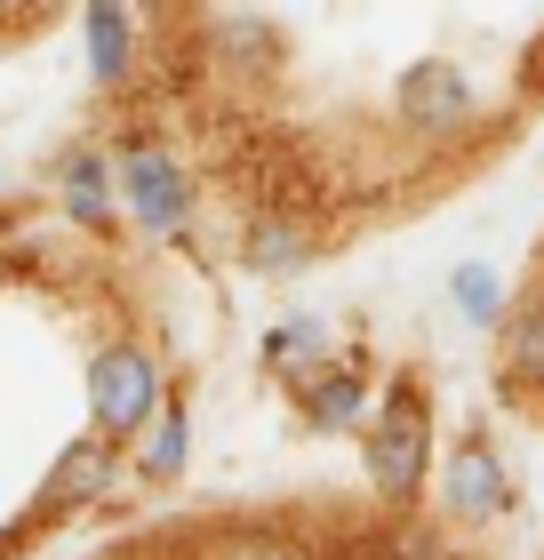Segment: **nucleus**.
<instances>
[{
	"label": "nucleus",
	"instance_id": "nucleus-1",
	"mask_svg": "<svg viewBox=\"0 0 544 560\" xmlns=\"http://www.w3.org/2000/svg\"><path fill=\"white\" fill-rule=\"evenodd\" d=\"M425 448H432L425 400H417V393L384 400V417H377V432H369V472H377V489H384V497H408V489L425 480Z\"/></svg>",
	"mask_w": 544,
	"mask_h": 560
},
{
	"label": "nucleus",
	"instance_id": "nucleus-2",
	"mask_svg": "<svg viewBox=\"0 0 544 560\" xmlns=\"http://www.w3.org/2000/svg\"><path fill=\"white\" fill-rule=\"evenodd\" d=\"M89 409H96L105 432H137L152 409H161V369H152L137 345H113L105 361L89 369Z\"/></svg>",
	"mask_w": 544,
	"mask_h": 560
},
{
	"label": "nucleus",
	"instance_id": "nucleus-3",
	"mask_svg": "<svg viewBox=\"0 0 544 560\" xmlns=\"http://www.w3.org/2000/svg\"><path fill=\"white\" fill-rule=\"evenodd\" d=\"M401 113L417 120V129H456V120L473 113V89H464V72H449V65H417L401 81Z\"/></svg>",
	"mask_w": 544,
	"mask_h": 560
},
{
	"label": "nucleus",
	"instance_id": "nucleus-4",
	"mask_svg": "<svg viewBox=\"0 0 544 560\" xmlns=\"http://www.w3.org/2000/svg\"><path fill=\"white\" fill-rule=\"evenodd\" d=\"M449 504L464 521H497L505 513V472H497V456H488V448L449 456Z\"/></svg>",
	"mask_w": 544,
	"mask_h": 560
},
{
	"label": "nucleus",
	"instance_id": "nucleus-5",
	"mask_svg": "<svg viewBox=\"0 0 544 560\" xmlns=\"http://www.w3.org/2000/svg\"><path fill=\"white\" fill-rule=\"evenodd\" d=\"M128 209H137L144 224H169L185 217V185H176V168L161 161V152H137V161H128Z\"/></svg>",
	"mask_w": 544,
	"mask_h": 560
},
{
	"label": "nucleus",
	"instance_id": "nucleus-6",
	"mask_svg": "<svg viewBox=\"0 0 544 560\" xmlns=\"http://www.w3.org/2000/svg\"><path fill=\"white\" fill-rule=\"evenodd\" d=\"M89 57H96V81L128 72V16L120 9H89Z\"/></svg>",
	"mask_w": 544,
	"mask_h": 560
},
{
	"label": "nucleus",
	"instance_id": "nucleus-7",
	"mask_svg": "<svg viewBox=\"0 0 544 560\" xmlns=\"http://www.w3.org/2000/svg\"><path fill=\"white\" fill-rule=\"evenodd\" d=\"M96 489H105V448H96V441L65 448L57 480H48V504H65V497H96Z\"/></svg>",
	"mask_w": 544,
	"mask_h": 560
},
{
	"label": "nucleus",
	"instance_id": "nucleus-8",
	"mask_svg": "<svg viewBox=\"0 0 544 560\" xmlns=\"http://www.w3.org/2000/svg\"><path fill=\"white\" fill-rule=\"evenodd\" d=\"M65 200H72V217H105V168H96V161H72V168H65Z\"/></svg>",
	"mask_w": 544,
	"mask_h": 560
},
{
	"label": "nucleus",
	"instance_id": "nucleus-9",
	"mask_svg": "<svg viewBox=\"0 0 544 560\" xmlns=\"http://www.w3.org/2000/svg\"><path fill=\"white\" fill-rule=\"evenodd\" d=\"M512 369H521L529 385H544V304L521 320V337H512Z\"/></svg>",
	"mask_w": 544,
	"mask_h": 560
},
{
	"label": "nucleus",
	"instance_id": "nucleus-10",
	"mask_svg": "<svg viewBox=\"0 0 544 560\" xmlns=\"http://www.w3.org/2000/svg\"><path fill=\"white\" fill-rule=\"evenodd\" d=\"M176 465H185V417H176V409H169V417H161V441H152V472H161V480H169Z\"/></svg>",
	"mask_w": 544,
	"mask_h": 560
},
{
	"label": "nucleus",
	"instance_id": "nucleus-11",
	"mask_svg": "<svg viewBox=\"0 0 544 560\" xmlns=\"http://www.w3.org/2000/svg\"><path fill=\"white\" fill-rule=\"evenodd\" d=\"M313 409H321V417H336V424H345V417L360 409V400H352V376H328V385H313Z\"/></svg>",
	"mask_w": 544,
	"mask_h": 560
},
{
	"label": "nucleus",
	"instance_id": "nucleus-12",
	"mask_svg": "<svg viewBox=\"0 0 544 560\" xmlns=\"http://www.w3.org/2000/svg\"><path fill=\"white\" fill-rule=\"evenodd\" d=\"M384 560H417V552H384Z\"/></svg>",
	"mask_w": 544,
	"mask_h": 560
}]
</instances>
